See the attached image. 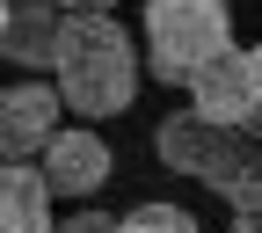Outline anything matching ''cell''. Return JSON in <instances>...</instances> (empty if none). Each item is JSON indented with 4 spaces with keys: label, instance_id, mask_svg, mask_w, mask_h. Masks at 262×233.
<instances>
[{
    "label": "cell",
    "instance_id": "5bb4252c",
    "mask_svg": "<svg viewBox=\"0 0 262 233\" xmlns=\"http://www.w3.org/2000/svg\"><path fill=\"white\" fill-rule=\"evenodd\" d=\"M248 66H255V88H262V44H255V51H248Z\"/></svg>",
    "mask_w": 262,
    "mask_h": 233
},
{
    "label": "cell",
    "instance_id": "ba28073f",
    "mask_svg": "<svg viewBox=\"0 0 262 233\" xmlns=\"http://www.w3.org/2000/svg\"><path fill=\"white\" fill-rule=\"evenodd\" d=\"M51 175L29 168V160H8V182H0V226L8 233H58L51 226Z\"/></svg>",
    "mask_w": 262,
    "mask_h": 233
},
{
    "label": "cell",
    "instance_id": "5b68a950",
    "mask_svg": "<svg viewBox=\"0 0 262 233\" xmlns=\"http://www.w3.org/2000/svg\"><path fill=\"white\" fill-rule=\"evenodd\" d=\"M58 110H66L58 80H22V88H8V95H0V153H8V160L44 153L58 131H66Z\"/></svg>",
    "mask_w": 262,
    "mask_h": 233
},
{
    "label": "cell",
    "instance_id": "3957f363",
    "mask_svg": "<svg viewBox=\"0 0 262 233\" xmlns=\"http://www.w3.org/2000/svg\"><path fill=\"white\" fill-rule=\"evenodd\" d=\"M153 153L168 160L175 175L204 182V189H226V182H233L262 146H255V131H233V124H211V117L182 110V117H168V124L153 131Z\"/></svg>",
    "mask_w": 262,
    "mask_h": 233
},
{
    "label": "cell",
    "instance_id": "7c38bea8",
    "mask_svg": "<svg viewBox=\"0 0 262 233\" xmlns=\"http://www.w3.org/2000/svg\"><path fill=\"white\" fill-rule=\"evenodd\" d=\"M58 8H66V15H110L117 0H58Z\"/></svg>",
    "mask_w": 262,
    "mask_h": 233
},
{
    "label": "cell",
    "instance_id": "4fadbf2b",
    "mask_svg": "<svg viewBox=\"0 0 262 233\" xmlns=\"http://www.w3.org/2000/svg\"><path fill=\"white\" fill-rule=\"evenodd\" d=\"M233 233H262V211H233Z\"/></svg>",
    "mask_w": 262,
    "mask_h": 233
},
{
    "label": "cell",
    "instance_id": "8992f818",
    "mask_svg": "<svg viewBox=\"0 0 262 233\" xmlns=\"http://www.w3.org/2000/svg\"><path fill=\"white\" fill-rule=\"evenodd\" d=\"M44 175L58 197H95L110 175H117V160H110V139L102 131H88V124H66L58 139L44 146Z\"/></svg>",
    "mask_w": 262,
    "mask_h": 233
},
{
    "label": "cell",
    "instance_id": "30bf717a",
    "mask_svg": "<svg viewBox=\"0 0 262 233\" xmlns=\"http://www.w3.org/2000/svg\"><path fill=\"white\" fill-rule=\"evenodd\" d=\"M219 197H226L233 211H262V153H255V160H248V168H241L233 182H226Z\"/></svg>",
    "mask_w": 262,
    "mask_h": 233
},
{
    "label": "cell",
    "instance_id": "8fae6325",
    "mask_svg": "<svg viewBox=\"0 0 262 233\" xmlns=\"http://www.w3.org/2000/svg\"><path fill=\"white\" fill-rule=\"evenodd\" d=\"M58 233H117V219H102V211H73V219H58Z\"/></svg>",
    "mask_w": 262,
    "mask_h": 233
},
{
    "label": "cell",
    "instance_id": "277c9868",
    "mask_svg": "<svg viewBox=\"0 0 262 233\" xmlns=\"http://www.w3.org/2000/svg\"><path fill=\"white\" fill-rule=\"evenodd\" d=\"M189 110H196V117H211V124H233V131H262V88H255L248 51L211 58L204 73L189 80Z\"/></svg>",
    "mask_w": 262,
    "mask_h": 233
},
{
    "label": "cell",
    "instance_id": "52a82bcc",
    "mask_svg": "<svg viewBox=\"0 0 262 233\" xmlns=\"http://www.w3.org/2000/svg\"><path fill=\"white\" fill-rule=\"evenodd\" d=\"M66 15L58 0H8V15H0V51H8L15 66H37V73H51L58 66V44H66Z\"/></svg>",
    "mask_w": 262,
    "mask_h": 233
},
{
    "label": "cell",
    "instance_id": "7a4b0ae2",
    "mask_svg": "<svg viewBox=\"0 0 262 233\" xmlns=\"http://www.w3.org/2000/svg\"><path fill=\"white\" fill-rule=\"evenodd\" d=\"M233 51V8L226 0H146V66L189 88L211 58Z\"/></svg>",
    "mask_w": 262,
    "mask_h": 233
},
{
    "label": "cell",
    "instance_id": "9c48e42d",
    "mask_svg": "<svg viewBox=\"0 0 262 233\" xmlns=\"http://www.w3.org/2000/svg\"><path fill=\"white\" fill-rule=\"evenodd\" d=\"M117 233H196V219L182 204H131L117 219Z\"/></svg>",
    "mask_w": 262,
    "mask_h": 233
},
{
    "label": "cell",
    "instance_id": "6da1fadb",
    "mask_svg": "<svg viewBox=\"0 0 262 233\" xmlns=\"http://www.w3.org/2000/svg\"><path fill=\"white\" fill-rule=\"evenodd\" d=\"M51 80H58V95H66V110L117 117L131 95H139V44L117 29V15H73Z\"/></svg>",
    "mask_w": 262,
    "mask_h": 233
}]
</instances>
